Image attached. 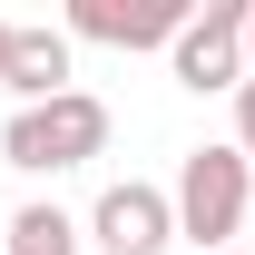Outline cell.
Masks as SVG:
<instances>
[{"label":"cell","instance_id":"cell-1","mask_svg":"<svg viewBox=\"0 0 255 255\" xmlns=\"http://www.w3.org/2000/svg\"><path fill=\"white\" fill-rule=\"evenodd\" d=\"M98 147H108V98L98 89H59L39 108H10V128H0V167H20V177L89 167Z\"/></svg>","mask_w":255,"mask_h":255},{"label":"cell","instance_id":"cell-2","mask_svg":"<svg viewBox=\"0 0 255 255\" xmlns=\"http://www.w3.org/2000/svg\"><path fill=\"white\" fill-rule=\"evenodd\" d=\"M246 196H255V167L236 157V147H187V157H177V187H167V216H177L187 246L226 255L236 226H246Z\"/></svg>","mask_w":255,"mask_h":255},{"label":"cell","instance_id":"cell-3","mask_svg":"<svg viewBox=\"0 0 255 255\" xmlns=\"http://www.w3.org/2000/svg\"><path fill=\"white\" fill-rule=\"evenodd\" d=\"M246 10L255 0H206V10H187V30L167 39V69H177V89L216 98L246 79Z\"/></svg>","mask_w":255,"mask_h":255},{"label":"cell","instance_id":"cell-4","mask_svg":"<svg viewBox=\"0 0 255 255\" xmlns=\"http://www.w3.org/2000/svg\"><path fill=\"white\" fill-rule=\"evenodd\" d=\"M89 246L108 255H167L177 246V216H167V187H147V177H118V187H98L89 226H79Z\"/></svg>","mask_w":255,"mask_h":255},{"label":"cell","instance_id":"cell-5","mask_svg":"<svg viewBox=\"0 0 255 255\" xmlns=\"http://www.w3.org/2000/svg\"><path fill=\"white\" fill-rule=\"evenodd\" d=\"M69 39H98V49H167L187 30V0H69Z\"/></svg>","mask_w":255,"mask_h":255},{"label":"cell","instance_id":"cell-6","mask_svg":"<svg viewBox=\"0 0 255 255\" xmlns=\"http://www.w3.org/2000/svg\"><path fill=\"white\" fill-rule=\"evenodd\" d=\"M0 89L20 98V108L79 89V79H69V30H20V20H10V69H0Z\"/></svg>","mask_w":255,"mask_h":255},{"label":"cell","instance_id":"cell-7","mask_svg":"<svg viewBox=\"0 0 255 255\" xmlns=\"http://www.w3.org/2000/svg\"><path fill=\"white\" fill-rule=\"evenodd\" d=\"M10 255H89V236H79V216H69V206H49V196H39V206H20V216H10Z\"/></svg>","mask_w":255,"mask_h":255},{"label":"cell","instance_id":"cell-8","mask_svg":"<svg viewBox=\"0 0 255 255\" xmlns=\"http://www.w3.org/2000/svg\"><path fill=\"white\" fill-rule=\"evenodd\" d=\"M226 147H236V157L255 167V69H246V79H236V137H226Z\"/></svg>","mask_w":255,"mask_h":255},{"label":"cell","instance_id":"cell-9","mask_svg":"<svg viewBox=\"0 0 255 255\" xmlns=\"http://www.w3.org/2000/svg\"><path fill=\"white\" fill-rule=\"evenodd\" d=\"M0 69H10V20H0Z\"/></svg>","mask_w":255,"mask_h":255},{"label":"cell","instance_id":"cell-10","mask_svg":"<svg viewBox=\"0 0 255 255\" xmlns=\"http://www.w3.org/2000/svg\"><path fill=\"white\" fill-rule=\"evenodd\" d=\"M246 59H255V10H246Z\"/></svg>","mask_w":255,"mask_h":255},{"label":"cell","instance_id":"cell-11","mask_svg":"<svg viewBox=\"0 0 255 255\" xmlns=\"http://www.w3.org/2000/svg\"><path fill=\"white\" fill-rule=\"evenodd\" d=\"M226 255H246V246H226Z\"/></svg>","mask_w":255,"mask_h":255}]
</instances>
